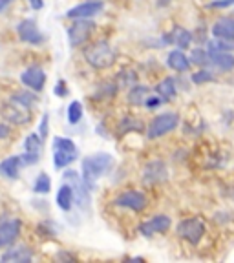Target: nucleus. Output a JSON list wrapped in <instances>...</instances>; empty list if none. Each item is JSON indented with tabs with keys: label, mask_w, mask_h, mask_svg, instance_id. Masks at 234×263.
Instances as JSON below:
<instances>
[{
	"label": "nucleus",
	"mask_w": 234,
	"mask_h": 263,
	"mask_svg": "<svg viewBox=\"0 0 234 263\" xmlns=\"http://www.w3.org/2000/svg\"><path fill=\"white\" fill-rule=\"evenodd\" d=\"M55 95H59V97H66V95H68V90H66V82L64 81L57 82V86H55Z\"/></svg>",
	"instance_id": "nucleus-35"
},
{
	"label": "nucleus",
	"mask_w": 234,
	"mask_h": 263,
	"mask_svg": "<svg viewBox=\"0 0 234 263\" xmlns=\"http://www.w3.org/2000/svg\"><path fill=\"white\" fill-rule=\"evenodd\" d=\"M145 104H147L148 108H156V106H159V104H163V97H152V99H147V101H145Z\"/></svg>",
	"instance_id": "nucleus-36"
},
{
	"label": "nucleus",
	"mask_w": 234,
	"mask_h": 263,
	"mask_svg": "<svg viewBox=\"0 0 234 263\" xmlns=\"http://www.w3.org/2000/svg\"><path fill=\"white\" fill-rule=\"evenodd\" d=\"M165 41L170 42V44H176L177 48H181V49H185V48H190L192 35H190L185 28H174L169 37H165Z\"/></svg>",
	"instance_id": "nucleus-16"
},
{
	"label": "nucleus",
	"mask_w": 234,
	"mask_h": 263,
	"mask_svg": "<svg viewBox=\"0 0 234 263\" xmlns=\"http://www.w3.org/2000/svg\"><path fill=\"white\" fill-rule=\"evenodd\" d=\"M114 164V157L106 152H97L88 156L82 161V181L86 183L88 189L95 185L99 177H103Z\"/></svg>",
	"instance_id": "nucleus-1"
},
{
	"label": "nucleus",
	"mask_w": 234,
	"mask_h": 263,
	"mask_svg": "<svg viewBox=\"0 0 234 263\" xmlns=\"http://www.w3.org/2000/svg\"><path fill=\"white\" fill-rule=\"evenodd\" d=\"M49 190H51V181H49L48 174H39L37 179H35V183H33V192L37 194H48Z\"/></svg>",
	"instance_id": "nucleus-26"
},
{
	"label": "nucleus",
	"mask_w": 234,
	"mask_h": 263,
	"mask_svg": "<svg viewBox=\"0 0 234 263\" xmlns=\"http://www.w3.org/2000/svg\"><path fill=\"white\" fill-rule=\"evenodd\" d=\"M21 219L16 218L8 219V221L0 225V249H8V247H11L16 241V238L21 234Z\"/></svg>",
	"instance_id": "nucleus-9"
},
{
	"label": "nucleus",
	"mask_w": 234,
	"mask_h": 263,
	"mask_svg": "<svg viewBox=\"0 0 234 263\" xmlns=\"http://www.w3.org/2000/svg\"><path fill=\"white\" fill-rule=\"evenodd\" d=\"M41 150H42V137L39 134H29L24 141V152L39 154L41 156Z\"/></svg>",
	"instance_id": "nucleus-24"
},
{
	"label": "nucleus",
	"mask_w": 234,
	"mask_h": 263,
	"mask_svg": "<svg viewBox=\"0 0 234 263\" xmlns=\"http://www.w3.org/2000/svg\"><path fill=\"white\" fill-rule=\"evenodd\" d=\"M103 11V2L99 0H88V2H82V4L75 6V8L68 9L66 11V16L68 18H92V16L99 15Z\"/></svg>",
	"instance_id": "nucleus-11"
},
{
	"label": "nucleus",
	"mask_w": 234,
	"mask_h": 263,
	"mask_svg": "<svg viewBox=\"0 0 234 263\" xmlns=\"http://www.w3.org/2000/svg\"><path fill=\"white\" fill-rule=\"evenodd\" d=\"M0 114H2V117L11 124H26V123L31 121L29 108L22 106V104L15 103V101L6 103L4 106H2V110H0Z\"/></svg>",
	"instance_id": "nucleus-6"
},
{
	"label": "nucleus",
	"mask_w": 234,
	"mask_h": 263,
	"mask_svg": "<svg viewBox=\"0 0 234 263\" xmlns=\"http://www.w3.org/2000/svg\"><path fill=\"white\" fill-rule=\"evenodd\" d=\"M167 179V166L161 161H150L143 170V181L152 185V183H159V181Z\"/></svg>",
	"instance_id": "nucleus-12"
},
{
	"label": "nucleus",
	"mask_w": 234,
	"mask_h": 263,
	"mask_svg": "<svg viewBox=\"0 0 234 263\" xmlns=\"http://www.w3.org/2000/svg\"><path fill=\"white\" fill-rule=\"evenodd\" d=\"M9 136V126L8 124H0V139H6Z\"/></svg>",
	"instance_id": "nucleus-39"
},
{
	"label": "nucleus",
	"mask_w": 234,
	"mask_h": 263,
	"mask_svg": "<svg viewBox=\"0 0 234 263\" xmlns=\"http://www.w3.org/2000/svg\"><path fill=\"white\" fill-rule=\"evenodd\" d=\"M148 93H150V90L147 86H132L130 93H128V101H130V104H145Z\"/></svg>",
	"instance_id": "nucleus-23"
},
{
	"label": "nucleus",
	"mask_w": 234,
	"mask_h": 263,
	"mask_svg": "<svg viewBox=\"0 0 234 263\" xmlns=\"http://www.w3.org/2000/svg\"><path fill=\"white\" fill-rule=\"evenodd\" d=\"M177 234L190 243H200V239L205 234V223L200 218H187L177 225Z\"/></svg>",
	"instance_id": "nucleus-4"
},
{
	"label": "nucleus",
	"mask_w": 234,
	"mask_h": 263,
	"mask_svg": "<svg viewBox=\"0 0 234 263\" xmlns=\"http://www.w3.org/2000/svg\"><path fill=\"white\" fill-rule=\"evenodd\" d=\"M21 157L19 156H9L4 161H0V176L6 179H16L19 172H21Z\"/></svg>",
	"instance_id": "nucleus-15"
},
{
	"label": "nucleus",
	"mask_w": 234,
	"mask_h": 263,
	"mask_svg": "<svg viewBox=\"0 0 234 263\" xmlns=\"http://www.w3.org/2000/svg\"><path fill=\"white\" fill-rule=\"evenodd\" d=\"M29 6H31L33 9H42L44 8V0H28Z\"/></svg>",
	"instance_id": "nucleus-38"
},
{
	"label": "nucleus",
	"mask_w": 234,
	"mask_h": 263,
	"mask_svg": "<svg viewBox=\"0 0 234 263\" xmlns=\"http://www.w3.org/2000/svg\"><path fill=\"white\" fill-rule=\"evenodd\" d=\"M11 101H15V103L22 104V106H28L31 108L33 104L37 103L39 99L35 93H31V91H16V93L11 95Z\"/></svg>",
	"instance_id": "nucleus-25"
},
{
	"label": "nucleus",
	"mask_w": 234,
	"mask_h": 263,
	"mask_svg": "<svg viewBox=\"0 0 234 263\" xmlns=\"http://www.w3.org/2000/svg\"><path fill=\"white\" fill-rule=\"evenodd\" d=\"M115 205L139 212V210H143L147 206V197L141 192H137V190H127V192L115 197Z\"/></svg>",
	"instance_id": "nucleus-10"
},
{
	"label": "nucleus",
	"mask_w": 234,
	"mask_h": 263,
	"mask_svg": "<svg viewBox=\"0 0 234 263\" xmlns=\"http://www.w3.org/2000/svg\"><path fill=\"white\" fill-rule=\"evenodd\" d=\"M94 22L90 18H75L74 24L68 28V39H70L71 46H81L90 39L92 31H94Z\"/></svg>",
	"instance_id": "nucleus-5"
},
{
	"label": "nucleus",
	"mask_w": 234,
	"mask_h": 263,
	"mask_svg": "<svg viewBox=\"0 0 234 263\" xmlns=\"http://www.w3.org/2000/svg\"><path fill=\"white\" fill-rule=\"evenodd\" d=\"M39 136L42 137V139H46L48 137V115H42V121H41V126H39Z\"/></svg>",
	"instance_id": "nucleus-34"
},
{
	"label": "nucleus",
	"mask_w": 234,
	"mask_h": 263,
	"mask_svg": "<svg viewBox=\"0 0 234 263\" xmlns=\"http://www.w3.org/2000/svg\"><path fill=\"white\" fill-rule=\"evenodd\" d=\"M33 258V252L29 251L28 247L21 245V247H13L4 252V254L0 256V261H16V263H24V261H31Z\"/></svg>",
	"instance_id": "nucleus-14"
},
{
	"label": "nucleus",
	"mask_w": 234,
	"mask_h": 263,
	"mask_svg": "<svg viewBox=\"0 0 234 263\" xmlns=\"http://www.w3.org/2000/svg\"><path fill=\"white\" fill-rule=\"evenodd\" d=\"M212 35L216 39H234V18H220L212 26Z\"/></svg>",
	"instance_id": "nucleus-18"
},
{
	"label": "nucleus",
	"mask_w": 234,
	"mask_h": 263,
	"mask_svg": "<svg viewBox=\"0 0 234 263\" xmlns=\"http://www.w3.org/2000/svg\"><path fill=\"white\" fill-rule=\"evenodd\" d=\"M21 82L31 91H41L46 84V73L39 66H29L21 73Z\"/></svg>",
	"instance_id": "nucleus-8"
},
{
	"label": "nucleus",
	"mask_w": 234,
	"mask_h": 263,
	"mask_svg": "<svg viewBox=\"0 0 234 263\" xmlns=\"http://www.w3.org/2000/svg\"><path fill=\"white\" fill-rule=\"evenodd\" d=\"M210 62L222 71H230L234 68V57L229 51H210Z\"/></svg>",
	"instance_id": "nucleus-17"
},
{
	"label": "nucleus",
	"mask_w": 234,
	"mask_h": 263,
	"mask_svg": "<svg viewBox=\"0 0 234 263\" xmlns=\"http://www.w3.org/2000/svg\"><path fill=\"white\" fill-rule=\"evenodd\" d=\"M21 157V164L22 166H31V164L39 163V154H29V152H24Z\"/></svg>",
	"instance_id": "nucleus-33"
},
{
	"label": "nucleus",
	"mask_w": 234,
	"mask_h": 263,
	"mask_svg": "<svg viewBox=\"0 0 234 263\" xmlns=\"http://www.w3.org/2000/svg\"><path fill=\"white\" fill-rule=\"evenodd\" d=\"M16 33H19V39H21L22 42H26V44L37 46L44 42V35H42L41 29H39L37 22L31 21V18H26V21L19 22Z\"/></svg>",
	"instance_id": "nucleus-7"
},
{
	"label": "nucleus",
	"mask_w": 234,
	"mask_h": 263,
	"mask_svg": "<svg viewBox=\"0 0 234 263\" xmlns=\"http://www.w3.org/2000/svg\"><path fill=\"white\" fill-rule=\"evenodd\" d=\"M170 225H172V221H170L169 216H156V218L148 219L147 223H143V225L139 227V232L143 236H152V234H156V232H167V230L170 229Z\"/></svg>",
	"instance_id": "nucleus-13"
},
{
	"label": "nucleus",
	"mask_w": 234,
	"mask_h": 263,
	"mask_svg": "<svg viewBox=\"0 0 234 263\" xmlns=\"http://www.w3.org/2000/svg\"><path fill=\"white\" fill-rule=\"evenodd\" d=\"M57 205H59V209L61 210H68L71 209V205H74V199H75V194H74V189H71V185H62L61 189H59V192H57Z\"/></svg>",
	"instance_id": "nucleus-19"
},
{
	"label": "nucleus",
	"mask_w": 234,
	"mask_h": 263,
	"mask_svg": "<svg viewBox=\"0 0 234 263\" xmlns=\"http://www.w3.org/2000/svg\"><path fill=\"white\" fill-rule=\"evenodd\" d=\"M210 51H230L234 49V39H216L209 42Z\"/></svg>",
	"instance_id": "nucleus-28"
},
{
	"label": "nucleus",
	"mask_w": 234,
	"mask_h": 263,
	"mask_svg": "<svg viewBox=\"0 0 234 263\" xmlns=\"http://www.w3.org/2000/svg\"><path fill=\"white\" fill-rule=\"evenodd\" d=\"M84 59H86L88 64L97 68V70H106V68L115 64L117 53L106 41H99L84 49Z\"/></svg>",
	"instance_id": "nucleus-2"
},
{
	"label": "nucleus",
	"mask_w": 234,
	"mask_h": 263,
	"mask_svg": "<svg viewBox=\"0 0 234 263\" xmlns=\"http://www.w3.org/2000/svg\"><path fill=\"white\" fill-rule=\"evenodd\" d=\"M169 66L174 71H187L189 70L190 62L181 49H174V51H170L169 53Z\"/></svg>",
	"instance_id": "nucleus-20"
},
{
	"label": "nucleus",
	"mask_w": 234,
	"mask_h": 263,
	"mask_svg": "<svg viewBox=\"0 0 234 263\" xmlns=\"http://www.w3.org/2000/svg\"><path fill=\"white\" fill-rule=\"evenodd\" d=\"M82 119V104L79 101H74L68 106V123L70 124H77Z\"/></svg>",
	"instance_id": "nucleus-27"
},
{
	"label": "nucleus",
	"mask_w": 234,
	"mask_h": 263,
	"mask_svg": "<svg viewBox=\"0 0 234 263\" xmlns=\"http://www.w3.org/2000/svg\"><path fill=\"white\" fill-rule=\"evenodd\" d=\"M177 123H179V115L172 114V111L157 115V117H154V121L150 123V126H148L147 137L148 139H157V137L172 132L174 128L177 126Z\"/></svg>",
	"instance_id": "nucleus-3"
},
{
	"label": "nucleus",
	"mask_w": 234,
	"mask_h": 263,
	"mask_svg": "<svg viewBox=\"0 0 234 263\" xmlns=\"http://www.w3.org/2000/svg\"><path fill=\"white\" fill-rule=\"evenodd\" d=\"M77 159V152H66V150H53L55 168H66Z\"/></svg>",
	"instance_id": "nucleus-21"
},
{
	"label": "nucleus",
	"mask_w": 234,
	"mask_h": 263,
	"mask_svg": "<svg viewBox=\"0 0 234 263\" xmlns=\"http://www.w3.org/2000/svg\"><path fill=\"white\" fill-rule=\"evenodd\" d=\"M190 59H192L194 64L205 66L210 62V51H205V49H202V48H196L190 51Z\"/></svg>",
	"instance_id": "nucleus-29"
},
{
	"label": "nucleus",
	"mask_w": 234,
	"mask_h": 263,
	"mask_svg": "<svg viewBox=\"0 0 234 263\" xmlns=\"http://www.w3.org/2000/svg\"><path fill=\"white\" fill-rule=\"evenodd\" d=\"M156 91L159 97H163V101L174 99V95H176V82H174V79H165V81H161L159 84H157Z\"/></svg>",
	"instance_id": "nucleus-22"
},
{
	"label": "nucleus",
	"mask_w": 234,
	"mask_h": 263,
	"mask_svg": "<svg viewBox=\"0 0 234 263\" xmlns=\"http://www.w3.org/2000/svg\"><path fill=\"white\" fill-rule=\"evenodd\" d=\"M11 2H13V0H0V13L4 11V9L8 8V6L11 4Z\"/></svg>",
	"instance_id": "nucleus-40"
},
{
	"label": "nucleus",
	"mask_w": 234,
	"mask_h": 263,
	"mask_svg": "<svg viewBox=\"0 0 234 263\" xmlns=\"http://www.w3.org/2000/svg\"><path fill=\"white\" fill-rule=\"evenodd\" d=\"M136 82H137L136 71H123V73H119V79H117V84H119L121 88L136 86Z\"/></svg>",
	"instance_id": "nucleus-31"
},
{
	"label": "nucleus",
	"mask_w": 234,
	"mask_h": 263,
	"mask_svg": "<svg viewBox=\"0 0 234 263\" xmlns=\"http://www.w3.org/2000/svg\"><path fill=\"white\" fill-rule=\"evenodd\" d=\"M234 0H218V2H212V8H227V6H232Z\"/></svg>",
	"instance_id": "nucleus-37"
},
{
	"label": "nucleus",
	"mask_w": 234,
	"mask_h": 263,
	"mask_svg": "<svg viewBox=\"0 0 234 263\" xmlns=\"http://www.w3.org/2000/svg\"><path fill=\"white\" fill-rule=\"evenodd\" d=\"M212 73L207 70H202V71H197V73L192 75V82L194 84H203V82H210L212 81Z\"/></svg>",
	"instance_id": "nucleus-32"
},
{
	"label": "nucleus",
	"mask_w": 234,
	"mask_h": 263,
	"mask_svg": "<svg viewBox=\"0 0 234 263\" xmlns=\"http://www.w3.org/2000/svg\"><path fill=\"white\" fill-rule=\"evenodd\" d=\"M53 150H66V152H77V146L68 137H55L53 139Z\"/></svg>",
	"instance_id": "nucleus-30"
}]
</instances>
